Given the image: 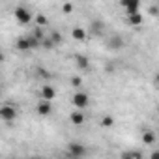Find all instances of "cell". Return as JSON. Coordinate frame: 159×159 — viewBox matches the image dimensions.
<instances>
[{
  "mask_svg": "<svg viewBox=\"0 0 159 159\" xmlns=\"http://www.w3.org/2000/svg\"><path fill=\"white\" fill-rule=\"evenodd\" d=\"M15 19H17L21 25H28V23L32 21V13H30V10H28V8L19 6V8L15 10Z\"/></svg>",
  "mask_w": 159,
  "mask_h": 159,
  "instance_id": "4",
  "label": "cell"
},
{
  "mask_svg": "<svg viewBox=\"0 0 159 159\" xmlns=\"http://www.w3.org/2000/svg\"><path fill=\"white\" fill-rule=\"evenodd\" d=\"M71 103L75 105V109H77V111H83V109H86V107H88L90 98H88V94H84V92H75V94H73Z\"/></svg>",
  "mask_w": 159,
  "mask_h": 159,
  "instance_id": "1",
  "label": "cell"
},
{
  "mask_svg": "<svg viewBox=\"0 0 159 159\" xmlns=\"http://www.w3.org/2000/svg\"><path fill=\"white\" fill-rule=\"evenodd\" d=\"M142 142H144V144H153V142H155V133H153V131H144Z\"/></svg>",
  "mask_w": 159,
  "mask_h": 159,
  "instance_id": "14",
  "label": "cell"
},
{
  "mask_svg": "<svg viewBox=\"0 0 159 159\" xmlns=\"http://www.w3.org/2000/svg\"><path fill=\"white\" fill-rule=\"evenodd\" d=\"M49 39H51V41L54 43V47H56V45H60V43H62V34H60L58 30H54V32L51 34V38H49Z\"/></svg>",
  "mask_w": 159,
  "mask_h": 159,
  "instance_id": "15",
  "label": "cell"
},
{
  "mask_svg": "<svg viewBox=\"0 0 159 159\" xmlns=\"http://www.w3.org/2000/svg\"><path fill=\"white\" fill-rule=\"evenodd\" d=\"M142 21H144V17L140 15V11H139V13H133V15H127V23L133 25V26H139Z\"/></svg>",
  "mask_w": 159,
  "mask_h": 159,
  "instance_id": "10",
  "label": "cell"
},
{
  "mask_svg": "<svg viewBox=\"0 0 159 159\" xmlns=\"http://www.w3.org/2000/svg\"><path fill=\"white\" fill-rule=\"evenodd\" d=\"M62 11H64V13H71V11H73V6H71V4H64V6H62Z\"/></svg>",
  "mask_w": 159,
  "mask_h": 159,
  "instance_id": "23",
  "label": "cell"
},
{
  "mask_svg": "<svg viewBox=\"0 0 159 159\" xmlns=\"http://www.w3.org/2000/svg\"><path fill=\"white\" fill-rule=\"evenodd\" d=\"M36 111H38V114H39V116H49V114L52 112V105H51V101H45V99H41V101L38 103Z\"/></svg>",
  "mask_w": 159,
  "mask_h": 159,
  "instance_id": "5",
  "label": "cell"
},
{
  "mask_svg": "<svg viewBox=\"0 0 159 159\" xmlns=\"http://www.w3.org/2000/svg\"><path fill=\"white\" fill-rule=\"evenodd\" d=\"M75 60H77V66H79V69H88L90 62H88V58H86V56H81V54H79Z\"/></svg>",
  "mask_w": 159,
  "mask_h": 159,
  "instance_id": "13",
  "label": "cell"
},
{
  "mask_svg": "<svg viewBox=\"0 0 159 159\" xmlns=\"http://www.w3.org/2000/svg\"><path fill=\"white\" fill-rule=\"evenodd\" d=\"M101 28H103V23H98V21L92 23V32L94 34H101Z\"/></svg>",
  "mask_w": 159,
  "mask_h": 159,
  "instance_id": "19",
  "label": "cell"
},
{
  "mask_svg": "<svg viewBox=\"0 0 159 159\" xmlns=\"http://www.w3.org/2000/svg\"><path fill=\"white\" fill-rule=\"evenodd\" d=\"M101 125L103 127H112L114 125V118L112 116H103L101 118Z\"/></svg>",
  "mask_w": 159,
  "mask_h": 159,
  "instance_id": "17",
  "label": "cell"
},
{
  "mask_svg": "<svg viewBox=\"0 0 159 159\" xmlns=\"http://www.w3.org/2000/svg\"><path fill=\"white\" fill-rule=\"evenodd\" d=\"M39 47H45V49H52V47H54V43H52L51 39H45V38H43V41H41V45H39Z\"/></svg>",
  "mask_w": 159,
  "mask_h": 159,
  "instance_id": "21",
  "label": "cell"
},
{
  "mask_svg": "<svg viewBox=\"0 0 159 159\" xmlns=\"http://www.w3.org/2000/svg\"><path fill=\"white\" fill-rule=\"evenodd\" d=\"M69 159H79V157H69Z\"/></svg>",
  "mask_w": 159,
  "mask_h": 159,
  "instance_id": "26",
  "label": "cell"
},
{
  "mask_svg": "<svg viewBox=\"0 0 159 159\" xmlns=\"http://www.w3.org/2000/svg\"><path fill=\"white\" fill-rule=\"evenodd\" d=\"M71 84H73L75 88H79V86L83 84V79H81V77H73V79H71Z\"/></svg>",
  "mask_w": 159,
  "mask_h": 159,
  "instance_id": "22",
  "label": "cell"
},
{
  "mask_svg": "<svg viewBox=\"0 0 159 159\" xmlns=\"http://www.w3.org/2000/svg\"><path fill=\"white\" fill-rule=\"evenodd\" d=\"M28 43H30V49H38V47L41 45V43H39L34 36H28Z\"/></svg>",
  "mask_w": 159,
  "mask_h": 159,
  "instance_id": "20",
  "label": "cell"
},
{
  "mask_svg": "<svg viewBox=\"0 0 159 159\" xmlns=\"http://www.w3.org/2000/svg\"><path fill=\"white\" fill-rule=\"evenodd\" d=\"M150 159H159V152H153V153L150 155Z\"/></svg>",
  "mask_w": 159,
  "mask_h": 159,
  "instance_id": "24",
  "label": "cell"
},
{
  "mask_svg": "<svg viewBox=\"0 0 159 159\" xmlns=\"http://www.w3.org/2000/svg\"><path fill=\"white\" fill-rule=\"evenodd\" d=\"M69 120H71V124H73V125H83V124L86 122V116H84V112H83V111H75V112H71V114H69Z\"/></svg>",
  "mask_w": 159,
  "mask_h": 159,
  "instance_id": "6",
  "label": "cell"
},
{
  "mask_svg": "<svg viewBox=\"0 0 159 159\" xmlns=\"http://www.w3.org/2000/svg\"><path fill=\"white\" fill-rule=\"evenodd\" d=\"M120 159H142L140 152H135V150H129V152H124L120 155Z\"/></svg>",
  "mask_w": 159,
  "mask_h": 159,
  "instance_id": "12",
  "label": "cell"
},
{
  "mask_svg": "<svg viewBox=\"0 0 159 159\" xmlns=\"http://www.w3.org/2000/svg\"><path fill=\"white\" fill-rule=\"evenodd\" d=\"M111 47H112V49H122V47H124V39H122L120 36L112 38V39H111Z\"/></svg>",
  "mask_w": 159,
  "mask_h": 159,
  "instance_id": "16",
  "label": "cell"
},
{
  "mask_svg": "<svg viewBox=\"0 0 159 159\" xmlns=\"http://www.w3.org/2000/svg\"><path fill=\"white\" fill-rule=\"evenodd\" d=\"M15 47L19 51H30V43H28V38H19L15 41Z\"/></svg>",
  "mask_w": 159,
  "mask_h": 159,
  "instance_id": "11",
  "label": "cell"
},
{
  "mask_svg": "<svg viewBox=\"0 0 159 159\" xmlns=\"http://www.w3.org/2000/svg\"><path fill=\"white\" fill-rule=\"evenodd\" d=\"M71 36H73V39H77V41H84V39H86V30L81 28V26H75V28L71 30Z\"/></svg>",
  "mask_w": 159,
  "mask_h": 159,
  "instance_id": "8",
  "label": "cell"
},
{
  "mask_svg": "<svg viewBox=\"0 0 159 159\" xmlns=\"http://www.w3.org/2000/svg\"><path fill=\"white\" fill-rule=\"evenodd\" d=\"M0 62H4V52L0 51Z\"/></svg>",
  "mask_w": 159,
  "mask_h": 159,
  "instance_id": "25",
  "label": "cell"
},
{
  "mask_svg": "<svg viewBox=\"0 0 159 159\" xmlns=\"http://www.w3.org/2000/svg\"><path fill=\"white\" fill-rule=\"evenodd\" d=\"M36 23H38V28H41V26H47L49 19L45 15H36Z\"/></svg>",
  "mask_w": 159,
  "mask_h": 159,
  "instance_id": "18",
  "label": "cell"
},
{
  "mask_svg": "<svg viewBox=\"0 0 159 159\" xmlns=\"http://www.w3.org/2000/svg\"><path fill=\"white\" fill-rule=\"evenodd\" d=\"M67 152H69V157H79V159H83L86 155V148L81 142H69Z\"/></svg>",
  "mask_w": 159,
  "mask_h": 159,
  "instance_id": "2",
  "label": "cell"
},
{
  "mask_svg": "<svg viewBox=\"0 0 159 159\" xmlns=\"http://www.w3.org/2000/svg\"><path fill=\"white\" fill-rule=\"evenodd\" d=\"M0 118H2L4 122H13L17 118V111L13 105H2L0 107Z\"/></svg>",
  "mask_w": 159,
  "mask_h": 159,
  "instance_id": "3",
  "label": "cell"
},
{
  "mask_svg": "<svg viewBox=\"0 0 159 159\" xmlns=\"http://www.w3.org/2000/svg\"><path fill=\"white\" fill-rule=\"evenodd\" d=\"M122 6L127 10V15H133V13H139V8H140V4L139 2H122Z\"/></svg>",
  "mask_w": 159,
  "mask_h": 159,
  "instance_id": "9",
  "label": "cell"
},
{
  "mask_svg": "<svg viewBox=\"0 0 159 159\" xmlns=\"http://www.w3.org/2000/svg\"><path fill=\"white\" fill-rule=\"evenodd\" d=\"M39 94H41V99H45V101H52L56 98V90L52 86H43L39 90Z\"/></svg>",
  "mask_w": 159,
  "mask_h": 159,
  "instance_id": "7",
  "label": "cell"
}]
</instances>
